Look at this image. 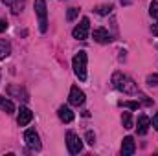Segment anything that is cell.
Wrapping results in <instances>:
<instances>
[{
	"label": "cell",
	"mask_w": 158,
	"mask_h": 156,
	"mask_svg": "<svg viewBox=\"0 0 158 156\" xmlns=\"http://www.w3.org/2000/svg\"><path fill=\"white\" fill-rule=\"evenodd\" d=\"M68 101H70V105H74V107L83 105V103H85V92L79 90V86H72V88H70V97H68Z\"/></svg>",
	"instance_id": "52a82bcc"
},
{
	"label": "cell",
	"mask_w": 158,
	"mask_h": 156,
	"mask_svg": "<svg viewBox=\"0 0 158 156\" xmlns=\"http://www.w3.org/2000/svg\"><path fill=\"white\" fill-rule=\"evenodd\" d=\"M0 110H4L6 114H13V112H15V105H13L7 97L0 96Z\"/></svg>",
	"instance_id": "5bb4252c"
},
{
	"label": "cell",
	"mask_w": 158,
	"mask_h": 156,
	"mask_svg": "<svg viewBox=\"0 0 158 156\" xmlns=\"http://www.w3.org/2000/svg\"><path fill=\"white\" fill-rule=\"evenodd\" d=\"M7 94H9V96H17L19 99L28 101V94H26V90H24V88H20V86H15V84L7 86Z\"/></svg>",
	"instance_id": "4fadbf2b"
},
{
	"label": "cell",
	"mask_w": 158,
	"mask_h": 156,
	"mask_svg": "<svg viewBox=\"0 0 158 156\" xmlns=\"http://www.w3.org/2000/svg\"><path fill=\"white\" fill-rule=\"evenodd\" d=\"M151 31H153V35H156V37H158V22L151 26Z\"/></svg>",
	"instance_id": "d4e9b609"
},
{
	"label": "cell",
	"mask_w": 158,
	"mask_h": 156,
	"mask_svg": "<svg viewBox=\"0 0 158 156\" xmlns=\"http://www.w3.org/2000/svg\"><path fill=\"white\" fill-rule=\"evenodd\" d=\"M22 7H24V0H15L13 2V6H11V9H13V13L17 15L19 11H22Z\"/></svg>",
	"instance_id": "d6986e66"
},
{
	"label": "cell",
	"mask_w": 158,
	"mask_h": 156,
	"mask_svg": "<svg viewBox=\"0 0 158 156\" xmlns=\"http://www.w3.org/2000/svg\"><path fill=\"white\" fill-rule=\"evenodd\" d=\"M77 15H79L77 7H70L68 13H66V18H68V20H74V18H77Z\"/></svg>",
	"instance_id": "ffe728a7"
},
{
	"label": "cell",
	"mask_w": 158,
	"mask_h": 156,
	"mask_svg": "<svg viewBox=\"0 0 158 156\" xmlns=\"http://www.w3.org/2000/svg\"><path fill=\"white\" fill-rule=\"evenodd\" d=\"M147 84L156 86L158 84V74H151V76H147Z\"/></svg>",
	"instance_id": "7402d4cb"
},
{
	"label": "cell",
	"mask_w": 158,
	"mask_h": 156,
	"mask_svg": "<svg viewBox=\"0 0 158 156\" xmlns=\"http://www.w3.org/2000/svg\"><path fill=\"white\" fill-rule=\"evenodd\" d=\"M57 114L61 117V121H64V123H72L74 121V112L68 109V107H59V110H57Z\"/></svg>",
	"instance_id": "7c38bea8"
},
{
	"label": "cell",
	"mask_w": 158,
	"mask_h": 156,
	"mask_svg": "<svg viewBox=\"0 0 158 156\" xmlns=\"http://www.w3.org/2000/svg\"><path fill=\"white\" fill-rule=\"evenodd\" d=\"M86 143H88V145H94V143H96V136H94L92 130L86 132Z\"/></svg>",
	"instance_id": "603a6c76"
},
{
	"label": "cell",
	"mask_w": 158,
	"mask_h": 156,
	"mask_svg": "<svg viewBox=\"0 0 158 156\" xmlns=\"http://www.w3.org/2000/svg\"><path fill=\"white\" fill-rule=\"evenodd\" d=\"M123 107H125V109H131V110H138V109H140V103H138V101H125Z\"/></svg>",
	"instance_id": "44dd1931"
},
{
	"label": "cell",
	"mask_w": 158,
	"mask_h": 156,
	"mask_svg": "<svg viewBox=\"0 0 158 156\" xmlns=\"http://www.w3.org/2000/svg\"><path fill=\"white\" fill-rule=\"evenodd\" d=\"M92 37L96 42H99V44H107V42H110V33L105 30V28H96L94 30V33H92Z\"/></svg>",
	"instance_id": "30bf717a"
},
{
	"label": "cell",
	"mask_w": 158,
	"mask_h": 156,
	"mask_svg": "<svg viewBox=\"0 0 158 156\" xmlns=\"http://www.w3.org/2000/svg\"><path fill=\"white\" fill-rule=\"evenodd\" d=\"M31 119H33V112H31L28 107H20V110H19V117H17V123H19L20 127H26Z\"/></svg>",
	"instance_id": "ba28073f"
},
{
	"label": "cell",
	"mask_w": 158,
	"mask_h": 156,
	"mask_svg": "<svg viewBox=\"0 0 158 156\" xmlns=\"http://www.w3.org/2000/svg\"><path fill=\"white\" fill-rule=\"evenodd\" d=\"M112 84H114L118 90H121L123 94H136V92H138L136 83L129 77V76L121 74V72H116V74L112 76Z\"/></svg>",
	"instance_id": "6da1fadb"
},
{
	"label": "cell",
	"mask_w": 158,
	"mask_h": 156,
	"mask_svg": "<svg viewBox=\"0 0 158 156\" xmlns=\"http://www.w3.org/2000/svg\"><path fill=\"white\" fill-rule=\"evenodd\" d=\"M24 142H26V145H28L30 149H33V151H39L40 149V140H39V134L35 132V129H28V130L24 132Z\"/></svg>",
	"instance_id": "8992f818"
},
{
	"label": "cell",
	"mask_w": 158,
	"mask_h": 156,
	"mask_svg": "<svg viewBox=\"0 0 158 156\" xmlns=\"http://www.w3.org/2000/svg\"><path fill=\"white\" fill-rule=\"evenodd\" d=\"M134 151H136L134 138H132V136H127V138H123V143H121V153H123V156L134 154Z\"/></svg>",
	"instance_id": "9c48e42d"
},
{
	"label": "cell",
	"mask_w": 158,
	"mask_h": 156,
	"mask_svg": "<svg viewBox=\"0 0 158 156\" xmlns=\"http://www.w3.org/2000/svg\"><path fill=\"white\" fill-rule=\"evenodd\" d=\"M112 9H114V6H112V4H105V6H98L94 11H96L98 15H110V13H112Z\"/></svg>",
	"instance_id": "2e32d148"
},
{
	"label": "cell",
	"mask_w": 158,
	"mask_h": 156,
	"mask_svg": "<svg viewBox=\"0 0 158 156\" xmlns=\"http://www.w3.org/2000/svg\"><path fill=\"white\" fill-rule=\"evenodd\" d=\"M121 123H123L125 129H132V116H131V112H123V116H121Z\"/></svg>",
	"instance_id": "e0dca14e"
},
{
	"label": "cell",
	"mask_w": 158,
	"mask_h": 156,
	"mask_svg": "<svg viewBox=\"0 0 158 156\" xmlns=\"http://www.w3.org/2000/svg\"><path fill=\"white\" fill-rule=\"evenodd\" d=\"M35 13L39 17V30L42 33H46L48 20H46V2L44 0H35Z\"/></svg>",
	"instance_id": "3957f363"
},
{
	"label": "cell",
	"mask_w": 158,
	"mask_h": 156,
	"mask_svg": "<svg viewBox=\"0 0 158 156\" xmlns=\"http://www.w3.org/2000/svg\"><path fill=\"white\" fill-rule=\"evenodd\" d=\"M66 147H68V153L70 154H79L83 151V142L77 134L74 132H68L66 134Z\"/></svg>",
	"instance_id": "277c9868"
},
{
	"label": "cell",
	"mask_w": 158,
	"mask_h": 156,
	"mask_svg": "<svg viewBox=\"0 0 158 156\" xmlns=\"http://www.w3.org/2000/svg\"><path fill=\"white\" fill-rule=\"evenodd\" d=\"M72 68H74V74L79 77V81L86 79V51L76 53V57L72 59Z\"/></svg>",
	"instance_id": "7a4b0ae2"
},
{
	"label": "cell",
	"mask_w": 158,
	"mask_h": 156,
	"mask_svg": "<svg viewBox=\"0 0 158 156\" xmlns=\"http://www.w3.org/2000/svg\"><path fill=\"white\" fill-rule=\"evenodd\" d=\"M149 127H151V119L142 114V116L138 117V127H136V129H138V134H142V136H143V134H147Z\"/></svg>",
	"instance_id": "8fae6325"
},
{
	"label": "cell",
	"mask_w": 158,
	"mask_h": 156,
	"mask_svg": "<svg viewBox=\"0 0 158 156\" xmlns=\"http://www.w3.org/2000/svg\"><path fill=\"white\" fill-rule=\"evenodd\" d=\"M88 30H90V20H88L86 17H83L81 22L74 28L72 35H74V39H77V40H85L88 37Z\"/></svg>",
	"instance_id": "5b68a950"
},
{
	"label": "cell",
	"mask_w": 158,
	"mask_h": 156,
	"mask_svg": "<svg viewBox=\"0 0 158 156\" xmlns=\"http://www.w3.org/2000/svg\"><path fill=\"white\" fill-rule=\"evenodd\" d=\"M6 30H7V22L0 18V33H2V31H6Z\"/></svg>",
	"instance_id": "cb8c5ba5"
},
{
	"label": "cell",
	"mask_w": 158,
	"mask_h": 156,
	"mask_svg": "<svg viewBox=\"0 0 158 156\" xmlns=\"http://www.w3.org/2000/svg\"><path fill=\"white\" fill-rule=\"evenodd\" d=\"M149 13H151V17H153V18H158V0H153V2H151Z\"/></svg>",
	"instance_id": "ac0fdd59"
},
{
	"label": "cell",
	"mask_w": 158,
	"mask_h": 156,
	"mask_svg": "<svg viewBox=\"0 0 158 156\" xmlns=\"http://www.w3.org/2000/svg\"><path fill=\"white\" fill-rule=\"evenodd\" d=\"M131 2H132V0H121V4H123V6H127V4H131Z\"/></svg>",
	"instance_id": "83f0119b"
},
{
	"label": "cell",
	"mask_w": 158,
	"mask_h": 156,
	"mask_svg": "<svg viewBox=\"0 0 158 156\" xmlns=\"http://www.w3.org/2000/svg\"><path fill=\"white\" fill-rule=\"evenodd\" d=\"M2 2H4L6 6H13V2H15V0H2Z\"/></svg>",
	"instance_id": "4316f807"
},
{
	"label": "cell",
	"mask_w": 158,
	"mask_h": 156,
	"mask_svg": "<svg viewBox=\"0 0 158 156\" xmlns=\"http://www.w3.org/2000/svg\"><path fill=\"white\" fill-rule=\"evenodd\" d=\"M11 53V46H9V42L4 39H0V59H4V57H7Z\"/></svg>",
	"instance_id": "9a60e30c"
},
{
	"label": "cell",
	"mask_w": 158,
	"mask_h": 156,
	"mask_svg": "<svg viewBox=\"0 0 158 156\" xmlns=\"http://www.w3.org/2000/svg\"><path fill=\"white\" fill-rule=\"evenodd\" d=\"M151 123H153V127H155V129L158 130V114H156L155 117H153V121H151Z\"/></svg>",
	"instance_id": "484cf974"
}]
</instances>
